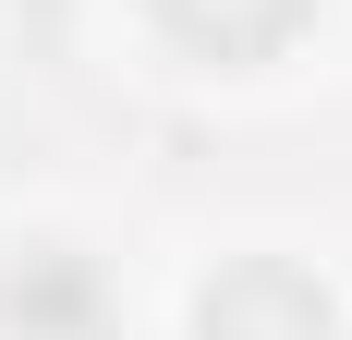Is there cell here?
<instances>
[{
  "mask_svg": "<svg viewBox=\"0 0 352 340\" xmlns=\"http://www.w3.org/2000/svg\"><path fill=\"white\" fill-rule=\"evenodd\" d=\"M170 12L182 49H207V61H267L292 25H304V0H158Z\"/></svg>",
  "mask_w": 352,
  "mask_h": 340,
  "instance_id": "obj_2",
  "label": "cell"
},
{
  "mask_svg": "<svg viewBox=\"0 0 352 340\" xmlns=\"http://www.w3.org/2000/svg\"><path fill=\"white\" fill-rule=\"evenodd\" d=\"M195 340H340V316H328V292H316L304 268L255 255V268H231V279L207 292Z\"/></svg>",
  "mask_w": 352,
  "mask_h": 340,
  "instance_id": "obj_1",
  "label": "cell"
},
{
  "mask_svg": "<svg viewBox=\"0 0 352 340\" xmlns=\"http://www.w3.org/2000/svg\"><path fill=\"white\" fill-rule=\"evenodd\" d=\"M12 328L25 340H85L98 328V279L73 268V255H36V268L12 279Z\"/></svg>",
  "mask_w": 352,
  "mask_h": 340,
  "instance_id": "obj_3",
  "label": "cell"
}]
</instances>
